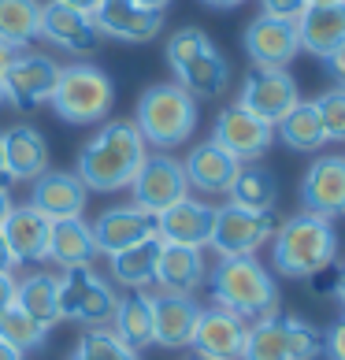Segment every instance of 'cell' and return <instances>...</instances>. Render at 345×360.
Masks as SVG:
<instances>
[{
  "label": "cell",
  "instance_id": "cell-2",
  "mask_svg": "<svg viewBox=\"0 0 345 360\" xmlns=\"http://www.w3.org/2000/svg\"><path fill=\"white\" fill-rule=\"evenodd\" d=\"M338 260V234L330 219L297 212L271 234V264L286 278H315L320 271L334 268Z\"/></svg>",
  "mask_w": 345,
  "mask_h": 360
},
{
  "label": "cell",
  "instance_id": "cell-8",
  "mask_svg": "<svg viewBox=\"0 0 345 360\" xmlns=\"http://www.w3.org/2000/svg\"><path fill=\"white\" fill-rule=\"evenodd\" d=\"M60 283V319L82 327H108L119 293L112 290L108 278H100L89 268H67L63 275H56Z\"/></svg>",
  "mask_w": 345,
  "mask_h": 360
},
{
  "label": "cell",
  "instance_id": "cell-31",
  "mask_svg": "<svg viewBox=\"0 0 345 360\" xmlns=\"http://www.w3.org/2000/svg\"><path fill=\"white\" fill-rule=\"evenodd\" d=\"M41 37V0H0V45L26 52Z\"/></svg>",
  "mask_w": 345,
  "mask_h": 360
},
{
  "label": "cell",
  "instance_id": "cell-20",
  "mask_svg": "<svg viewBox=\"0 0 345 360\" xmlns=\"http://www.w3.org/2000/svg\"><path fill=\"white\" fill-rule=\"evenodd\" d=\"M89 190L74 171H41L30 190V208H37L45 219H74L86 212Z\"/></svg>",
  "mask_w": 345,
  "mask_h": 360
},
{
  "label": "cell",
  "instance_id": "cell-23",
  "mask_svg": "<svg viewBox=\"0 0 345 360\" xmlns=\"http://www.w3.org/2000/svg\"><path fill=\"white\" fill-rule=\"evenodd\" d=\"M182 167H185L190 190L216 197V193H230V182H234L242 164H237L227 149H219L216 141H201V145H193L190 156L182 160Z\"/></svg>",
  "mask_w": 345,
  "mask_h": 360
},
{
  "label": "cell",
  "instance_id": "cell-7",
  "mask_svg": "<svg viewBox=\"0 0 345 360\" xmlns=\"http://www.w3.org/2000/svg\"><path fill=\"white\" fill-rule=\"evenodd\" d=\"M323 353V330L301 316H263L245 330L242 360H315Z\"/></svg>",
  "mask_w": 345,
  "mask_h": 360
},
{
  "label": "cell",
  "instance_id": "cell-30",
  "mask_svg": "<svg viewBox=\"0 0 345 360\" xmlns=\"http://www.w3.org/2000/svg\"><path fill=\"white\" fill-rule=\"evenodd\" d=\"M15 304L30 319H37L45 330H52L60 323V283H56V275L34 271V275L19 278L15 283Z\"/></svg>",
  "mask_w": 345,
  "mask_h": 360
},
{
  "label": "cell",
  "instance_id": "cell-39",
  "mask_svg": "<svg viewBox=\"0 0 345 360\" xmlns=\"http://www.w3.org/2000/svg\"><path fill=\"white\" fill-rule=\"evenodd\" d=\"M323 353H327L330 360H345V316L323 335Z\"/></svg>",
  "mask_w": 345,
  "mask_h": 360
},
{
  "label": "cell",
  "instance_id": "cell-16",
  "mask_svg": "<svg viewBox=\"0 0 345 360\" xmlns=\"http://www.w3.org/2000/svg\"><path fill=\"white\" fill-rule=\"evenodd\" d=\"M93 226V242H97V257H115L130 245L145 242V238H156V216L145 212L138 205H115L108 212H100Z\"/></svg>",
  "mask_w": 345,
  "mask_h": 360
},
{
  "label": "cell",
  "instance_id": "cell-4",
  "mask_svg": "<svg viewBox=\"0 0 345 360\" xmlns=\"http://www.w3.org/2000/svg\"><path fill=\"white\" fill-rule=\"evenodd\" d=\"M167 63L175 71L178 86L190 93L193 101H216L230 82V63L223 60V52L211 45V37L197 26H182L167 37Z\"/></svg>",
  "mask_w": 345,
  "mask_h": 360
},
{
  "label": "cell",
  "instance_id": "cell-11",
  "mask_svg": "<svg viewBox=\"0 0 345 360\" xmlns=\"http://www.w3.org/2000/svg\"><path fill=\"white\" fill-rule=\"evenodd\" d=\"M60 63L45 52H15L4 71V101L15 112H34L52 97Z\"/></svg>",
  "mask_w": 345,
  "mask_h": 360
},
{
  "label": "cell",
  "instance_id": "cell-26",
  "mask_svg": "<svg viewBox=\"0 0 345 360\" xmlns=\"http://www.w3.org/2000/svg\"><path fill=\"white\" fill-rule=\"evenodd\" d=\"M4 145V175L15 182H34L41 171H48V145L41 138V130L30 123H19L0 134Z\"/></svg>",
  "mask_w": 345,
  "mask_h": 360
},
{
  "label": "cell",
  "instance_id": "cell-13",
  "mask_svg": "<svg viewBox=\"0 0 345 360\" xmlns=\"http://www.w3.org/2000/svg\"><path fill=\"white\" fill-rule=\"evenodd\" d=\"M245 56L253 60V68H268V71H286L294 56L301 52V37H297V22L294 19H275V15H260L245 26Z\"/></svg>",
  "mask_w": 345,
  "mask_h": 360
},
{
  "label": "cell",
  "instance_id": "cell-46",
  "mask_svg": "<svg viewBox=\"0 0 345 360\" xmlns=\"http://www.w3.org/2000/svg\"><path fill=\"white\" fill-rule=\"evenodd\" d=\"M334 297H338V304L345 309V268L334 271Z\"/></svg>",
  "mask_w": 345,
  "mask_h": 360
},
{
  "label": "cell",
  "instance_id": "cell-34",
  "mask_svg": "<svg viewBox=\"0 0 345 360\" xmlns=\"http://www.w3.org/2000/svg\"><path fill=\"white\" fill-rule=\"evenodd\" d=\"M227 197H230V205H242V208H253V212H275L278 182L263 164H242Z\"/></svg>",
  "mask_w": 345,
  "mask_h": 360
},
{
  "label": "cell",
  "instance_id": "cell-44",
  "mask_svg": "<svg viewBox=\"0 0 345 360\" xmlns=\"http://www.w3.org/2000/svg\"><path fill=\"white\" fill-rule=\"evenodd\" d=\"M11 56H15V52L0 45V104H4V71H8V63H11Z\"/></svg>",
  "mask_w": 345,
  "mask_h": 360
},
{
  "label": "cell",
  "instance_id": "cell-29",
  "mask_svg": "<svg viewBox=\"0 0 345 360\" xmlns=\"http://www.w3.org/2000/svg\"><path fill=\"white\" fill-rule=\"evenodd\" d=\"M112 335L123 345H130L134 353H141L145 345H152V293L130 290L126 297L115 301Z\"/></svg>",
  "mask_w": 345,
  "mask_h": 360
},
{
  "label": "cell",
  "instance_id": "cell-25",
  "mask_svg": "<svg viewBox=\"0 0 345 360\" xmlns=\"http://www.w3.org/2000/svg\"><path fill=\"white\" fill-rule=\"evenodd\" d=\"M297 37L301 49L312 56H334L345 45V0L341 4H308L297 15Z\"/></svg>",
  "mask_w": 345,
  "mask_h": 360
},
{
  "label": "cell",
  "instance_id": "cell-43",
  "mask_svg": "<svg viewBox=\"0 0 345 360\" xmlns=\"http://www.w3.org/2000/svg\"><path fill=\"white\" fill-rule=\"evenodd\" d=\"M60 4H67V8H74V11H86V15H93L104 0H60Z\"/></svg>",
  "mask_w": 345,
  "mask_h": 360
},
{
  "label": "cell",
  "instance_id": "cell-45",
  "mask_svg": "<svg viewBox=\"0 0 345 360\" xmlns=\"http://www.w3.org/2000/svg\"><path fill=\"white\" fill-rule=\"evenodd\" d=\"M11 208H15V205H11V193H8V186L0 182V223L8 219V212H11Z\"/></svg>",
  "mask_w": 345,
  "mask_h": 360
},
{
  "label": "cell",
  "instance_id": "cell-27",
  "mask_svg": "<svg viewBox=\"0 0 345 360\" xmlns=\"http://www.w3.org/2000/svg\"><path fill=\"white\" fill-rule=\"evenodd\" d=\"M204 278H208V268H204V252L201 249L164 242L160 260H156V286L171 290V293H193Z\"/></svg>",
  "mask_w": 345,
  "mask_h": 360
},
{
  "label": "cell",
  "instance_id": "cell-9",
  "mask_svg": "<svg viewBox=\"0 0 345 360\" xmlns=\"http://www.w3.org/2000/svg\"><path fill=\"white\" fill-rule=\"evenodd\" d=\"M275 212H253L242 205H223L216 208V223H211V249L219 257H256L263 242H271L275 234Z\"/></svg>",
  "mask_w": 345,
  "mask_h": 360
},
{
  "label": "cell",
  "instance_id": "cell-32",
  "mask_svg": "<svg viewBox=\"0 0 345 360\" xmlns=\"http://www.w3.org/2000/svg\"><path fill=\"white\" fill-rule=\"evenodd\" d=\"M160 249H164V242H160V234H156V238H145V242L108 257L112 260V278L119 286H126V290L152 286L156 283V260H160Z\"/></svg>",
  "mask_w": 345,
  "mask_h": 360
},
{
  "label": "cell",
  "instance_id": "cell-35",
  "mask_svg": "<svg viewBox=\"0 0 345 360\" xmlns=\"http://www.w3.org/2000/svg\"><path fill=\"white\" fill-rule=\"evenodd\" d=\"M48 330L37 323V319H30L19 304H11L8 312H0V338H4L11 349H19V353H30L37 349V345L45 342Z\"/></svg>",
  "mask_w": 345,
  "mask_h": 360
},
{
  "label": "cell",
  "instance_id": "cell-38",
  "mask_svg": "<svg viewBox=\"0 0 345 360\" xmlns=\"http://www.w3.org/2000/svg\"><path fill=\"white\" fill-rule=\"evenodd\" d=\"M260 8H263V15H275V19H294L304 8H308V0H260Z\"/></svg>",
  "mask_w": 345,
  "mask_h": 360
},
{
  "label": "cell",
  "instance_id": "cell-14",
  "mask_svg": "<svg viewBox=\"0 0 345 360\" xmlns=\"http://www.w3.org/2000/svg\"><path fill=\"white\" fill-rule=\"evenodd\" d=\"M301 101L297 93V82L289 71H268V68H253L245 75L242 82V97H237V104H242L245 112L260 115L263 123H278L286 112H294V104Z\"/></svg>",
  "mask_w": 345,
  "mask_h": 360
},
{
  "label": "cell",
  "instance_id": "cell-21",
  "mask_svg": "<svg viewBox=\"0 0 345 360\" xmlns=\"http://www.w3.org/2000/svg\"><path fill=\"white\" fill-rule=\"evenodd\" d=\"M197 316H201V304L193 301V293H171V290L152 293V342L164 345V349L190 345Z\"/></svg>",
  "mask_w": 345,
  "mask_h": 360
},
{
  "label": "cell",
  "instance_id": "cell-18",
  "mask_svg": "<svg viewBox=\"0 0 345 360\" xmlns=\"http://www.w3.org/2000/svg\"><path fill=\"white\" fill-rule=\"evenodd\" d=\"M245 330L249 323L242 316H234L227 309H201L193 327V353L211 356V360H242V345H245Z\"/></svg>",
  "mask_w": 345,
  "mask_h": 360
},
{
  "label": "cell",
  "instance_id": "cell-17",
  "mask_svg": "<svg viewBox=\"0 0 345 360\" xmlns=\"http://www.w3.org/2000/svg\"><path fill=\"white\" fill-rule=\"evenodd\" d=\"M301 205L312 216H345V156H320L301 179Z\"/></svg>",
  "mask_w": 345,
  "mask_h": 360
},
{
  "label": "cell",
  "instance_id": "cell-15",
  "mask_svg": "<svg viewBox=\"0 0 345 360\" xmlns=\"http://www.w3.org/2000/svg\"><path fill=\"white\" fill-rule=\"evenodd\" d=\"M93 22H97L100 37H115V41H126V45H145L152 37H160L164 11L141 8L138 0H104L93 11Z\"/></svg>",
  "mask_w": 345,
  "mask_h": 360
},
{
  "label": "cell",
  "instance_id": "cell-22",
  "mask_svg": "<svg viewBox=\"0 0 345 360\" xmlns=\"http://www.w3.org/2000/svg\"><path fill=\"white\" fill-rule=\"evenodd\" d=\"M211 223H216V208L193 197H182L178 205H171L167 212L156 216V234L167 245H190L204 249L211 242Z\"/></svg>",
  "mask_w": 345,
  "mask_h": 360
},
{
  "label": "cell",
  "instance_id": "cell-12",
  "mask_svg": "<svg viewBox=\"0 0 345 360\" xmlns=\"http://www.w3.org/2000/svg\"><path fill=\"white\" fill-rule=\"evenodd\" d=\"M211 141L219 149H227L237 164H256V160L271 149L275 141V127L263 123L260 115L245 112L242 104H230L216 115V127H211Z\"/></svg>",
  "mask_w": 345,
  "mask_h": 360
},
{
  "label": "cell",
  "instance_id": "cell-36",
  "mask_svg": "<svg viewBox=\"0 0 345 360\" xmlns=\"http://www.w3.org/2000/svg\"><path fill=\"white\" fill-rule=\"evenodd\" d=\"M82 360H138V353L123 345L108 327H86V335L78 338V349Z\"/></svg>",
  "mask_w": 345,
  "mask_h": 360
},
{
  "label": "cell",
  "instance_id": "cell-33",
  "mask_svg": "<svg viewBox=\"0 0 345 360\" xmlns=\"http://www.w3.org/2000/svg\"><path fill=\"white\" fill-rule=\"evenodd\" d=\"M275 134L282 138V145H286V149H294V153H320L327 145L323 123H320V115H315L312 101H297L294 112H286L275 123Z\"/></svg>",
  "mask_w": 345,
  "mask_h": 360
},
{
  "label": "cell",
  "instance_id": "cell-53",
  "mask_svg": "<svg viewBox=\"0 0 345 360\" xmlns=\"http://www.w3.org/2000/svg\"><path fill=\"white\" fill-rule=\"evenodd\" d=\"M71 360H82V356H78V353H71Z\"/></svg>",
  "mask_w": 345,
  "mask_h": 360
},
{
  "label": "cell",
  "instance_id": "cell-42",
  "mask_svg": "<svg viewBox=\"0 0 345 360\" xmlns=\"http://www.w3.org/2000/svg\"><path fill=\"white\" fill-rule=\"evenodd\" d=\"M19 268V260L11 257V249H8V238H4V231H0V271H15Z\"/></svg>",
  "mask_w": 345,
  "mask_h": 360
},
{
  "label": "cell",
  "instance_id": "cell-10",
  "mask_svg": "<svg viewBox=\"0 0 345 360\" xmlns=\"http://www.w3.org/2000/svg\"><path fill=\"white\" fill-rule=\"evenodd\" d=\"M134 205L160 216L171 205H178L182 197H190V182H185V167L182 160H175L171 153H149L141 160L134 182H130Z\"/></svg>",
  "mask_w": 345,
  "mask_h": 360
},
{
  "label": "cell",
  "instance_id": "cell-48",
  "mask_svg": "<svg viewBox=\"0 0 345 360\" xmlns=\"http://www.w3.org/2000/svg\"><path fill=\"white\" fill-rule=\"evenodd\" d=\"M0 360H22V353H19V349H11V345L0 338Z\"/></svg>",
  "mask_w": 345,
  "mask_h": 360
},
{
  "label": "cell",
  "instance_id": "cell-6",
  "mask_svg": "<svg viewBox=\"0 0 345 360\" xmlns=\"http://www.w3.org/2000/svg\"><path fill=\"white\" fill-rule=\"evenodd\" d=\"M48 104L56 108V115L71 127H93L100 119H108L115 104V82L104 75L97 63H67L60 68L56 89H52Z\"/></svg>",
  "mask_w": 345,
  "mask_h": 360
},
{
  "label": "cell",
  "instance_id": "cell-47",
  "mask_svg": "<svg viewBox=\"0 0 345 360\" xmlns=\"http://www.w3.org/2000/svg\"><path fill=\"white\" fill-rule=\"evenodd\" d=\"M208 8H216V11H230V8H242L245 0H204Z\"/></svg>",
  "mask_w": 345,
  "mask_h": 360
},
{
  "label": "cell",
  "instance_id": "cell-40",
  "mask_svg": "<svg viewBox=\"0 0 345 360\" xmlns=\"http://www.w3.org/2000/svg\"><path fill=\"white\" fill-rule=\"evenodd\" d=\"M15 283L19 278L11 271H0V312H8L11 304H15Z\"/></svg>",
  "mask_w": 345,
  "mask_h": 360
},
{
  "label": "cell",
  "instance_id": "cell-41",
  "mask_svg": "<svg viewBox=\"0 0 345 360\" xmlns=\"http://www.w3.org/2000/svg\"><path fill=\"white\" fill-rule=\"evenodd\" d=\"M323 63H327V71L334 75V82H338V86H345V45L334 52V56H327Z\"/></svg>",
  "mask_w": 345,
  "mask_h": 360
},
{
  "label": "cell",
  "instance_id": "cell-52",
  "mask_svg": "<svg viewBox=\"0 0 345 360\" xmlns=\"http://www.w3.org/2000/svg\"><path fill=\"white\" fill-rule=\"evenodd\" d=\"M190 360H211V356H201V353H193V356H190Z\"/></svg>",
  "mask_w": 345,
  "mask_h": 360
},
{
  "label": "cell",
  "instance_id": "cell-50",
  "mask_svg": "<svg viewBox=\"0 0 345 360\" xmlns=\"http://www.w3.org/2000/svg\"><path fill=\"white\" fill-rule=\"evenodd\" d=\"M0 182H4V186H8V182H11V179H8V175H4V145H0Z\"/></svg>",
  "mask_w": 345,
  "mask_h": 360
},
{
  "label": "cell",
  "instance_id": "cell-1",
  "mask_svg": "<svg viewBox=\"0 0 345 360\" xmlns=\"http://www.w3.org/2000/svg\"><path fill=\"white\" fill-rule=\"evenodd\" d=\"M145 156H149V145H145L141 130L130 119H112L82 145L74 175L93 193H119L130 190Z\"/></svg>",
  "mask_w": 345,
  "mask_h": 360
},
{
  "label": "cell",
  "instance_id": "cell-3",
  "mask_svg": "<svg viewBox=\"0 0 345 360\" xmlns=\"http://www.w3.org/2000/svg\"><path fill=\"white\" fill-rule=\"evenodd\" d=\"M208 290L219 309L242 316L245 323L278 312V286L256 257H219L208 275Z\"/></svg>",
  "mask_w": 345,
  "mask_h": 360
},
{
  "label": "cell",
  "instance_id": "cell-28",
  "mask_svg": "<svg viewBox=\"0 0 345 360\" xmlns=\"http://www.w3.org/2000/svg\"><path fill=\"white\" fill-rule=\"evenodd\" d=\"M97 257V242H93V226L74 216V219H52V234H48V260L67 268H86Z\"/></svg>",
  "mask_w": 345,
  "mask_h": 360
},
{
  "label": "cell",
  "instance_id": "cell-5",
  "mask_svg": "<svg viewBox=\"0 0 345 360\" xmlns=\"http://www.w3.org/2000/svg\"><path fill=\"white\" fill-rule=\"evenodd\" d=\"M134 127L141 130L145 145H152L156 153L178 149V145H185L197 130V101L178 82L149 86L138 97Z\"/></svg>",
  "mask_w": 345,
  "mask_h": 360
},
{
  "label": "cell",
  "instance_id": "cell-49",
  "mask_svg": "<svg viewBox=\"0 0 345 360\" xmlns=\"http://www.w3.org/2000/svg\"><path fill=\"white\" fill-rule=\"evenodd\" d=\"M138 4H141V8H152V11H164L171 0H138Z\"/></svg>",
  "mask_w": 345,
  "mask_h": 360
},
{
  "label": "cell",
  "instance_id": "cell-19",
  "mask_svg": "<svg viewBox=\"0 0 345 360\" xmlns=\"http://www.w3.org/2000/svg\"><path fill=\"white\" fill-rule=\"evenodd\" d=\"M41 37L48 45L71 52V56H86V52L100 45V30L93 22V15L74 11L67 4H60V0L41 4Z\"/></svg>",
  "mask_w": 345,
  "mask_h": 360
},
{
  "label": "cell",
  "instance_id": "cell-37",
  "mask_svg": "<svg viewBox=\"0 0 345 360\" xmlns=\"http://www.w3.org/2000/svg\"><path fill=\"white\" fill-rule=\"evenodd\" d=\"M312 104H315V115H320V123H323L327 141H345V86L320 93Z\"/></svg>",
  "mask_w": 345,
  "mask_h": 360
},
{
  "label": "cell",
  "instance_id": "cell-24",
  "mask_svg": "<svg viewBox=\"0 0 345 360\" xmlns=\"http://www.w3.org/2000/svg\"><path fill=\"white\" fill-rule=\"evenodd\" d=\"M0 231L8 238V249L19 264H41L48 260V234H52V219H45L37 208L30 205H15L8 212V219L0 223Z\"/></svg>",
  "mask_w": 345,
  "mask_h": 360
},
{
  "label": "cell",
  "instance_id": "cell-51",
  "mask_svg": "<svg viewBox=\"0 0 345 360\" xmlns=\"http://www.w3.org/2000/svg\"><path fill=\"white\" fill-rule=\"evenodd\" d=\"M308 4H341V0H308Z\"/></svg>",
  "mask_w": 345,
  "mask_h": 360
}]
</instances>
